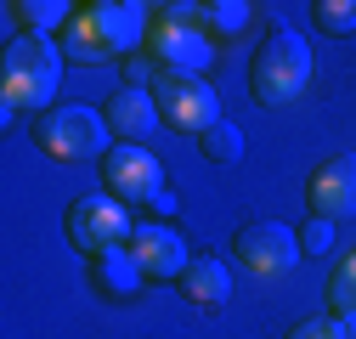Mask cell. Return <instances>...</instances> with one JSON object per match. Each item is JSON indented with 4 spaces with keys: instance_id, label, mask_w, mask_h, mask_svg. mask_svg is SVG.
<instances>
[{
    "instance_id": "obj_1",
    "label": "cell",
    "mask_w": 356,
    "mask_h": 339,
    "mask_svg": "<svg viewBox=\"0 0 356 339\" xmlns=\"http://www.w3.org/2000/svg\"><path fill=\"white\" fill-rule=\"evenodd\" d=\"M63 68H68V57H63L57 40H46V34H12L6 51H0V108H6V119L17 108H34V119L51 113Z\"/></svg>"
},
{
    "instance_id": "obj_2",
    "label": "cell",
    "mask_w": 356,
    "mask_h": 339,
    "mask_svg": "<svg viewBox=\"0 0 356 339\" xmlns=\"http://www.w3.org/2000/svg\"><path fill=\"white\" fill-rule=\"evenodd\" d=\"M311 85V46L305 34H294L289 23H272L260 40V51L249 57V97L260 108H289L305 97Z\"/></svg>"
},
{
    "instance_id": "obj_3",
    "label": "cell",
    "mask_w": 356,
    "mask_h": 339,
    "mask_svg": "<svg viewBox=\"0 0 356 339\" xmlns=\"http://www.w3.org/2000/svg\"><path fill=\"white\" fill-rule=\"evenodd\" d=\"M34 147L57 158V164H85V158H108L113 153V131H108V119L97 108H85V102H57L51 113H40L34 119Z\"/></svg>"
},
{
    "instance_id": "obj_4",
    "label": "cell",
    "mask_w": 356,
    "mask_h": 339,
    "mask_svg": "<svg viewBox=\"0 0 356 339\" xmlns=\"http://www.w3.org/2000/svg\"><path fill=\"white\" fill-rule=\"evenodd\" d=\"M147 91L159 102V119L170 124V131H181V136H204V131H215V124L227 119L215 85L204 74H153Z\"/></svg>"
},
{
    "instance_id": "obj_5",
    "label": "cell",
    "mask_w": 356,
    "mask_h": 339,
    "mask_svg": "<svg viewBox=\"0 0 356 339\" xmlns=\"http://www.w3.org/2000/svg\"><path fill=\"white\" fill-rule=\"evenodd\" d=\"M63 232L74 243V254H85V261H97V254L108 249H130V238H136V226H130V209L108 192H85L68 204L63 215Z\"/></svg>"
},
{
    "instance_id": "obj_6",
    "label": "cell",
    "mask_w": 356,
    "mask_h": 339,
    "mask_svg": "<svg viewBox=\"0 0 356 339\" xmlns=\"http://www.w3.org/2000/svg\"><path fill=\"white\" fill-rule=\"evenodd\" d=\"M232 254H238L243 272L272 283V277H289L300 266V232L283 226V221H243L238 238H232Z\"/></svg>"
},
{
    "instance_id": "obj_7",
    "label": "cell",
    "mask_w": 356,
    "mask_h": 339,
    "mask_svg": "<svg viewBox=\"0 0 356 339\" xmlns=\"http://www.w3.org/2000/svg\"><path fill=\"white\" fill-rule=\"evenodd\" d=\"M102 192L119 204H153L164 192V164L153 147L142 142H113V153L102 158Z\"/></svg>"
},
{
    "instance_id": "obj_8",
    "label": "cell",
    "mask_w": 356,
    "mask_h": 339,
    "mask_svg": "<svg viewBox=\"0 0 356 339\" xmlns=\"http://www.w3.org/2000/svg\"><path fill=\"white\" fill-rule=\"evenodd\" d=\"M147 51L159 63V74H204L215 63V40L193 23V17H170L159 12L153 34H147Z\"/></svg>"
},
{
    "instance_id": "obj_9",
    "label": "cell",
    "mask_w": 356,
    "mask_h": 339,
    "mask_svg": "<svg viewBox=\"0 0 356 339\" xmlns=\"http://www.w3.org/2000/svg\"><path fill=\"white\" fill-rule=\"evenodd\" d=\"M153 6H142V0H97V6H79V17H85V28L97 34V46L119 63V57H130L136 46H147V34H153V17H147Z\"/></svg>"
},
{
    "instance_id": "obj_10",
    "label": "cell",
    "mask_w": 356,
    "mask_h": 339,
    "mask_svg": "<svg viewBox=\"0 0 356 339\" xmlns=\"http://www.w3.org/2000/svg\"><path fill=\"white\" fill-rule=\"evenodd\" d=\"M305 204H311V215H323V221H356V158L350 153H334L323 158L317 170H311V181H305Z\"/></svg>"
},
{
    "instance_id": "obj_11",
    "label": "cell",
    "mask_w": 356,
    "mask_h": 339,
    "mask_svg": "<svg viewBox=\"0 0 356 339\" xmlns=\"http://www.w3.org/2000/svg\"><path fill=\"white\" fill-rule=\"evenodd\" d=\"M130 254H136L142 277H153V283H181V272L193 266L187 238L175 226H164V221H142L136 238H130Z\"/></svg>"
},
{
    "instance_id": "obj_12",
    "label": "cell",
    "mask_w": 356,
    "mask_h": 339,
    "mask_svg": "<svg viewBox=\"0 0 356 339\" xmlns=\"http://www.w3.org/2000/svg\"><path fill=\"white\" fill-rule=\"evenodd\" d=\"M102 119H108L113 142H147L159 124H164V119H159V102H153L147 85H119V91L108 97V108H102Z\"/></svg>"
},
{
    "instance_id": "obj_13",
    "label": "cell",
    "mask_w": 356,
    "mask_h": 339,
    "mask_svg": "<svg viewBox=\"0 0 356 339\" xmlns=\"http://www.w3.org/2000/svg\"><path fill=\"white\" fill-rule=\"evenodd\" d=\"M175 288H181L193 306H204V311H227V306H232V272L220 266L215 254H193V266L181 272Z\"/></svg>"
},
{
    "instance_id": "obj_14",
    "label": "cell",
    "mask_w": 356,
    "mask_h": 339,
    "mask_svg": "<svg viewBox=\"0 0 356 339\" xmlns=\"http://www.w3.org/2000/svg\"><path fill=\"white\" fill-rule=\"evenodd\" d=\"M91 283L108 294V300H136L147 277H142V266H136V254H130V249H108V254L91 261Z\"/></svg>"
},
{
    "instance_id": "obj_15",
    "label": "cell",
    "mask_w": 356,
    "mask_h": 339,
    "mask_svg": "<svg viewBox=\"0 0 356 339\" xmlns=\"http://www.w3.org/2000/svg\"><path fill=\"white\" fill-rule=\"evenodd\" d=\"M6 12H12V23H23V34H46L51 40V28L63 34L79 6H68V0H12Z\"/></svg>"
},
{
    "instance_id": "obj_16",
    "label": "cell",
    "mask_w": 356,
    "mask_h": 339,
    "mask_svg": "<svg viewBox=\"0 0 356 339\" xmlns=\"http://www.w3.org/2000/svg\"><path fill=\"white\" fill-rule=\"evenodd\" d=\"M328 317L356 322V249H350V254H339L334 272H328Z\"/></svg>"
},
{
    "instance_id": "obj_17",
    "label": "cell",
    "mask_w": 356,
    "mask_h": 339,
    "mask_svg": "<svg viewBox=\"0 0 356 339\" xmlns=\"http://www.w3.org/2000/svg\"><path fill=\"white\" fill-rule=\"evenodd\" d=\"M243 147H249V142H243V131H238L232 119H220L215 131H204V136H198V153H204L209 164H220V170H232V164L243 158Z\"/></svg>"
},
{
    "instance_id": "obj_18",
    "label": "cell",
    "mask_w": 356,
    "mask_h": 339,
    "mask_svg": "<svg viewBox=\"0 0 356 339\" xmlns=\"http://www.w3.org/2000/svg\"><path fill=\"white\" fill-rule=\"evenodd\" d=\"M57 46H63V57H68V63H85V68H102V63H113V57L97 46V34L85 28V17H79V12H74V23L57 34Z\"/></svg>"
},
{
    "instance_id": "obj_19",
    "label": "cell",
    "mask_w": 356,
    "mask_h": 339,
    "mask_svg": "<svg viewBox=\"0 0 356 339\" xmlns=\"http://www.w3.org/2000/svg\"><path fill=\"white\" fill-rule=\"evenodd\" d=\"M249 17H254L249 0H209V6H198V23H204L209 34H243Z\"/></svg>"
},
{
    "instance_id": "obj_20",
    "label": "cell",
    "mask_w": 356,
    "mask_h": 339,
    "mask_svg": "<svg viewBox=\"0 0 356 339\" xmlns=\"http://www.w3.org/2000/svg\"><path fill=\"white\" fill-rule=\"evenodd\" d=\"M311 23L323 34H334V40L356 34V0H317V6H311Z\"/></svg>"
},
{
    "instance_id": "obj_21",
    "label": "cell",
    "mask_w": 356,
    "mask_h": 339,
    "mask_svg": "<svg viewBox=\"0 0 356 339\" xmlns=\"http://www.w3.org/2000/svg\"><path fill=\"white\" fill-rule=\"evenodd\" d=\"M283 339H345V322L339 317H300Z\"/></svg>"
},
{
    "instance_id": "obj_22",
    "label": "cell",
    "mask_w": 356,
    "mask_h": 339,
    "mask_svg": "<svg viewBox=\"0 0 356 339\" xmlns=\"http://www.w3.org/2000/svg\"><path fill=\"white\" fill-rule=\"evenodd\" d=\"M328 249H334V221L311 215V221L300 226V254H328Z\"/></svg>"
},
{
    "instance_id": "obj_23",
    "label": "cell",
    "mask_w": 356,
    "mask_h": 339,
    "mask_svg": "<svg viewBox=\"0 0 356 339\" xmlns=\"http://www.w3.org/2000/svg\"><path fill=\"white\" fill-rule=\"evenodd\" d=\"M170 209H175V192H170V187H164V192H159V198H153V215H170Z\"/></svg>"
},
{
    "instance_id": "obj_24",
    "label": "cell",
    "mask_w": 356,
    "mask_h": 339,
    "mask_svg": "<svg viewBox=\"0 0 356 339\" xmlns=\"http://www.w3.org/2000/svg\"><path fill=\"white\" fill-rule=\"evenodd\" d=\"M345 339H356V322H345Z\"/></svg>"
}]
</instances>
